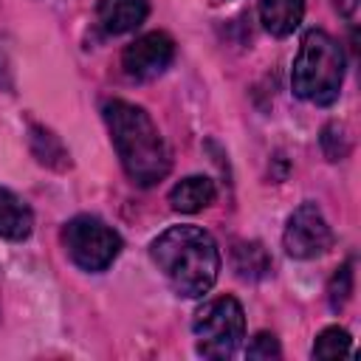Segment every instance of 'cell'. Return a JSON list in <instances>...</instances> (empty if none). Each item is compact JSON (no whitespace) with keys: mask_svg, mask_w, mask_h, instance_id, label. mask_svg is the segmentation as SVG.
I'll return each mask as SVG.
<instances>
[{"mask_svg":"<svg viewBox=\"0 0 361 361\" xmlns=\"http://www.w3.org/2000/svg\"><path fill=\"white\" fill-rule=\"evenodd\" d=\"M344 79V51L322 28H310L302 37L299 54L293 59L290 85L293 93L313 104H333L338 99Z\"/></svg>","mask_w":361,"mask_h":361,"instance_id":"3","label":"cell"},{"mask_svg":"<svg viewBox=\"0 0 361 361\" xmlns=\"http://www.w3.org/2000/svg\"><path fill=\"white\" fill-rule=\"evenodd\" d=\"M152 262L178 296L197 299L212 290L220 274V251L214 237L200 226H172L149 245Z\"/></svg>","mask_w":361,"mask_h":361,"instance_id":"2","label":"cell"},{"mask_svg":"<svg viewBox=\"0 0 361 361\" xmlns=\"http://www.w3.org/2000/svg\"><path fill=\"white\" fill-rule=\"evenodd\" d=\"M231 262L240 279H262L271 271V257L262 248V243H237L231 251Z\"/></svg>","mask_w":361,"mask_h":361,"instance_id":"12","label":"cell"},{"mask_svg":"<svg viewBox=\"0 0 361 361\" xmlns=\"http://www.w3.org/2000/svg\"><path fill=\"white\" fill-rule=\"evenodd\" d=\"M350 293H353V262L347 259V262L338 265L336 274L330 276V285H327V302H330V307L338 313V310L347 305Z\"/></svg>","mask_w":361,"mask_h":361,"instance_id":"15","label":"cell"},{"mask_svg":"<svg viewBox=\"0 0 361 361\" xmlns=\"http://www.w3.org/2000/svg\"><path fill=\"white\" fill-rule=\"evenodd\" d=\"M34 228V214L28 203L14 195L11 189L0 186V237L6 240H25Z\"/></svg>","mask_w":361,"mask_h":361,"instance_id":"11","label":"cell"},{"mask_svg":"<svg viewBox=\"0 0 361 361\" xmlns=\"http://www.w3.org/2000/svg\"><path fill=\"white\" fill-rule=\"evenodd\" d=\"M110 141L118 152V161L127 178L138 186H155L169 175L172 158L164 135L158 133L149 113L133 102L113 99L102 107Z\"/></svg>","mask_w":361,"mask_h":361,"instance_id":"1","label":"cell"},{"mask_svg":"<svg viewBox=\"0 0 361 361\" xmlns=\"http://www.w3.org/2000/svg\"><path fill=\"white\" fill-rule=\"evenodd\" d=\"M279 341H276V336L274 333H257L254 338H251V344L245 347V355L251 358V361H271V358H279Z\"/></svg>","mask_w":361,"mask_h":361,"instance_id":"17","label":"cell"},{"mask_svg":"<svg viewBox=\"0 0 361 361\" xmlns=\"http://www.w3.org/2000/svg\"><path fill=\"white\" fill-rule=\"evenodd\" d=\"M282 243H285V251L293 259H313V257H319L330 248L333 231H330L322 209L307 200L288 217Z\"/></svg>","mask_w":361,"mask_h":361,"instance_id":"6","label":"cell"},{"mask_svg":"<svg viewBox=\"0 0 361 361\" xmlns=\"http://www.w3.org/2000/svg\"><path fill=\"white\" fill-rule=\"evenodd\" d=\"M192 330L203 358H228L245 336L243 305L234 296H217L195 313Z\"/></svg>","mask_w":361,"mask_h":361,"instance_id":"4","label":"cell"},{"mask_svg":"<svg viewBox=\"0 0 361 361\" xmlns=\"http://www.w3.org/2000/svg\"><path fill=\"white\" fill-rule=\"evenodd\" d=\"M31 149H34V155H37V161L39 164H45V166H54V169H65L71 161H68V149L62 147V141L51 133V130H45V127H31Z\"/></svg>","mask_w":361,"mask_h":361,"instance_id":"13","label":"cell"},{"mask_svg":"<svg viewBox=\"0 0 361 361\" xmlns=\"http://www.w3.org/2000/svg\"><path fill=\"white\" fill-rule=\"evenodd\" d=\"M149 14V3L147 0H99L96 3V17L99 25L104 28V34H127L135 31Z\"/></svg>","mask_w":361,"mask_h":361,"instance_id":"8","label":"cell"},{"mask_svg":"<svg viewBox=\"0 0 361 361\" xmlns=\"http://www.w3.org/2000/svg\"><path fill=\"white\" fill-rule=\"evenodd\" d=\"M305 17V0H259V23L274 37H288Z\"/></svg>","mask_w":361,"mask_h":361,"instance_id":"10","label":"cell"},{"mask_svg":"<svg viewBox=\"0 0 361 361\" xmlns=\"http://www.w3.org/2000/svg\"><path fill=\"white\" fill-rule=\"evenodd\" d=\"M336 6H338V11L341 14H347V17H353L355 14V8H358V0H333Z\"/></svg>","mask_w":361,"mask_h":361,"instance_id":"18","label":"cell"},{"mask_svg":"<svg viewBox=\"0 0 361 361\" xmlns=\"http://www.w3.org/2000/svg\"><path fill=\"white\" fill-rule=\"evenodd\" d=\"M62 243L68 257L90 274H99L107 265H113V259L121 251L118 231L93 214H76L73 220H68L62 228Z\"/></svg>","mask_w":361,"mask_h":361,"instance_id":"5","label":"cell"},{"mask_svg":"<svg viewBox=\"0 0 361 361\" xmlns=\"http://www.w3.org/2000/svg\"><path fill=\"white\" fill-rule=\"evenodd\" d=\"M350 333L344 327H324L313 341V358H341L350 355Z\"/></svg>","mask_w":361,"mask_h":361,"instance_id":"14","label":"cell"},{"mask_svg":"<svg viewBox=\"0 0 361 361\" xmlns=\"http://www.w3.org/2000/svg\"><path fill=\"white\" fill-rule=\"evenodd\" d=\"M322 149L330 161H341L347 152H350V135L344 133V127L338 121L327 124L324 133H322Z\"/></svg>","mask_w":361,"mask_h":361,"instance_id":"16","label":"cell"},{"mask_svg":"<svg viewBox=\"0 0 361 361\" xmlns=\"http://www.w3.org/2000/svg\"><path fill=\"white\" fill-rule=\"evenodd\" d=\"M214 197H217V189L206 175H189V178L178 180L169 192V203L180 214H195V212L212 206Z\"/></svg>","mask_w":361,"mask_h":361,"instance_id":"9","label":"cell"},{"mask_svg":"<svg viewBox=\"0 0 361 361\" xmlns=\"http://www.w3.org/2000/svg\"><path fill=\"white\" fill-rule=\"evenodd\" d=\"M172 59H175V39L166 31H149V34L135 37L124 48L121 68L130 79L149 82V79L161 76Z\"/></svg>","mask_w":361,"mask_h":361,"instance_id":"7","label":"cell"}]
</instances>
